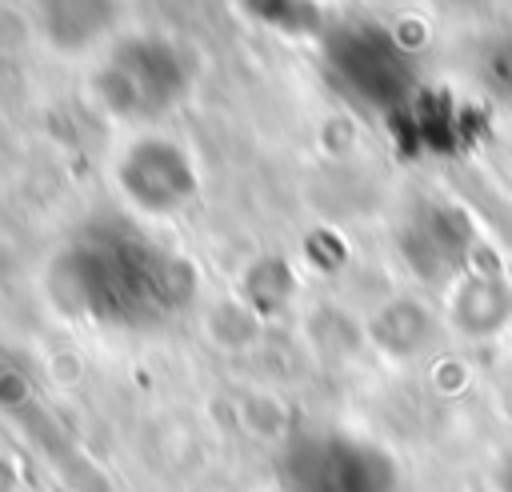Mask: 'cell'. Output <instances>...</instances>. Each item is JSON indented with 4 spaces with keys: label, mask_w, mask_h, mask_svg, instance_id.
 <instances>
[{
    "label": "cell",
    "mask_w": 512,
    "mask_h": 492,
    "mask_svg": "<svg viewBox=\"0 0 512 492\" xmlns=\"http://www.w3.org/2000/svg\"><path fill=\"white\" fill-rule=\"evenodd\" d=\"M60 264V284L72 292V300L96 320L112 324L164 320L188 288V276L152 240L116 228H100L72 244Z\"/></svg>",
    "instance_id": "cell-1"
},
{
    "label": "cell",
    "mask_w": 512,
    "mask_h": 492,
    "mask_svg": "<svg viewBox=\"0 0 512 492\" xmlns=\"http://www.w3.org/2000/svg\"><path fill=\"white\" fill-rule=\"evenodd\" d=\"M328 68L364 108H396L412 92V60L380 24H344L328 36Z\"/></svg>",
    "instance_id": "cell-2"
},
{
    "label": "cell",
    "mask_w": 512,
    "mask_h": 492,
    "mask_svg": "<svg viewBox=\"0 0 512 492\" xmlns=\"http://www.w3.org/2000/svg\"><path fill=\"white\" fill-rule=\"evenodd\" d=\"M184 92L180 60L156 40H132L112 52L100 72V96L120 116H156Z\"/></svg>",
    "instance_id": "cell-3"
},
{
    "label": "cell",
    "mask_w": 512,
    "mask_h": 492,
    "mask_svg": "<svg viewBox=\"0 0 512 492\" xmlns=\"http://www.w3.org/2000/svg\"><path fill=\"white\" fill-rule=\"evenodd\" d=\"M116 0H40L44 32L56 48H88L112 28Z\"/></svg>",
    "instance_id": "cell-4"
},
{
    "label": "cell",
    "mask_w": 512,
    "mask_h": 492,
    "mask_svg": "<svg viewBox=\"0 0 512 492\" xmlns=\"http://www.w3.org/2000/svg\"><path fill=\"white\" fill-rule=\"evenodd\" d=\"M148 180H160V212L176 208V204L188 200L192 188H196V176H192V168H188V160L180 156L176 144L164 148V164H160V172H156V140L132 148V156L124 160V192L136 196Z\"/></svg>",
    "instance_id": "cell-5"
},
{
    "label": "cell",
    "mask_w": 512,
    "mask_h": 492,
    "mask_svg": "<svg viewBox=\"0 0 512 492\" xmlns=\"http://www.w3.org/2000/svg\"><path fill=\"white\" fill-rule=\"evenodd\" d=\"M456 312H460V324H468L480 336H488V332H496L508 320L512 300H508V292H504V284L496 276H472V280L460 284Z\"/></svg>",
    "instance_id": "cell-6"
},
{
    "label": "cell",
    "mask_w": 512,
    "mask_h": 492,
    "mask_svg": "<svg viewBox=\"0 0 512 492\" xmlns=\"http://www.w3.org/2000/svg\"><path fill=\"white\" fill-rule=\"evenodd\" d=\"M476 80L488 100L512 112V24L496 28L476 48Z\"/></svg>",
    "instance_id": "cell-7"
},
{
    "label": "cell",
    "mask_w": 512,
    "mask_h": 492,
    "mask_svg": "<svg viewBox=\"0 0 512 492\" xmlns=\"http://www.w3.org/2000/svg\"><path fill=\"white\" fill-rule=\"evenodd\" d=\"M496 488H500V492H512V456L500 460V468H496Z\"/></svg>",
    "instance_id": "cell-8"
},
{
    "label": "cell",
    "mask_w": 512,
    "mask_h": 492,
    "mask_svg": "<svg viewBox=\"0 0 512 492\" xmlns=\"http://www.w3.org/2000/svg\"><path fill=\"white\" fill-rule=\"evenodd\" d=\"M440 4H448V8H488L492 0H440Z\"/></svg>",
    "instance_id": "cell-9"
}]
</instances>
